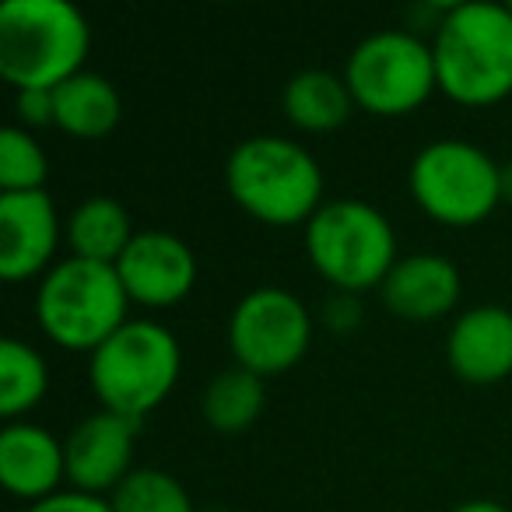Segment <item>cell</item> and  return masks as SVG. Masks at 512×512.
<instances>
[{
  "mask_svg": "<svg viewBox=\"0 0 512 512\" xmlns=\"http://www.w3.org/2000/svg\"><path fill=\"white\" fill-rule=\"evenodd\" d=\"M92 25L71 0L0 4V78L15 92H53L85 71Z\"/></svg>",
  "mask_w": 512,
  "mask_h": 512,
  "instance_id": "6da1fadb",
  "label": "cell"
},
{
  "mask_svg": "<svg viewBox=\"0 0 512 512\" xmlns=\"http://www.w3.org/2000/svg\"><path fill=\"white\" fill-rule=\"evenodd\" d=\"M439 92L460 106H495L512 95V11L495 0L449 4L432 39Z\"/></svg>",
  "mask_w": 512,
  "mask_h": 512,
  "instance_id": "7a4b0ae2",
  "label": "cell"
},
{
  "mask_svg": "<svg viewBox=\"0 0 512 512\" xmlns=\"http://www.w3.org/2000/svg\"><path fill=\"white\" fill-rule=\"evenodd\" d=\"M228 197L264 225H309L323 200V169L309 148L278 134L246 137L225 162Z\"/></svg>",
  "mask_w": 512,
  "mask_h": 512,
  "instance_id": "3957f363",
  "label": "cell"
},
{
  "mask_svg": "<svg viewBox=\"0 0 512 512\" xmlns=\"http://www.w3.org/2000/svg\"><path fill=\"white\" fill-rule=\"evenodd\" d=\"M183 351L169 327L127 320L102 348L88 355V383L102 411L144 421L179 383Z\"/></svg>",
  "mask_w": 512,
  "mask_h": 512,
  "instance_id": "277c9868",
  "label": "cell"
},
{
  "mask_svg": "<svg viewBox=\"0 0 512 512\" xmlns=\"http://www.w3.org/2000/svg\"><path fill=\"white\" fill-rule=\"evenodd\" d=\"M306 253L334 292L362 295L383 288L397 264V235L379 207L355 197L327 200L306 225Z\"/></svg>",
  "mask_w": 512,
  "mask_h": 512,
  "instance_id": "5b68a950",
  "label": "cell"
},
{
  "mask_svg": "<svg viewBox=\"0 0 512 512\" xmlns=\"http://www.w3.org/2000/svg\"><path fill=\"white\" fill-rule=\"evenodd\" d=\"M130 295L116 267L67 256L43 274L36 292L39 330L64 351H88L109 341L130 320Z\"/></svg>",
  "mask_w": 512,
  "mask_h": 512,
  "instance_id": "8992f818",
  "label": "cell"
},
{
  "mask_svg": "<svg viewBox=\"0 0 512 512\" xmlns=\"http://www.w3.org/2000/svg\"><path fill=\"white\" fill-rule=\"evenodd\" d=\"M407 190L428 218L449 228L481 225L505 200L502 165L463 137L425 144L407 169Z\"/></svg>",
  "mask_w": 512,
  "mask_h": 512,
  "instance_id": "52a82bcc",
  "label": "cell"
},
{
  "mask_svg": "<svg viewBox=\"0 0 512 512\" xmlns=\"http://www.w3.org/2000/svg\"><path fill=\"white\" fill-rule=\"evenodd\" d=\"M355 106L372 116H407L439 92L432 43L407 29H379L344 64Z\"/></svg>",
  "mask_w": 512,
  "mask_h": 512,
  "instance_id": "ba28073f",
  "label": "cell"
},
{
  "mask_svg": "<svg viewBox=\"0 0 512 512\" xmlns=\"http://www.w3.org/2000/svg\"><path fill=\"white\" fill-rule=\"evenodd\" d=\"M313 344V316L288 288H253L228 316V348L239 369L253 376H281L306 358Z\"/></svg>",
  "mask_w": 512,
  "mask_h": 512,
  "instance_id": "9c48e42d",
  "label": "cell"
},
{
  "mask_svg": "<svg viewBox=\"0 0 512 512\" xmlns=\"http://www.w3.org/2000/svg\"><path fill=\"white\" fill-rule=\"evenodd\" d=\"M137 432H141V421L102 411V407L81 418L64 439L71 488L99 498L113 495L134 470Z\"/></svg>",
  "mask_w": 512,
  "mask_h": 512,
  "instance_id": "30bf717a",
  "label": "cell"
},
{
  "mask_svg": "<svg viewBox=\"0 0 512 512\" xmlns=\"http://www.w3.org/2000/svg\"><path fill=\"white\" fill-rule=\"evenodd\" d=\"M130 302L148 309H169L197 285V256L179 235L165 228H141L116 264Z\"/></svg>",
  "mask_w": 512,
  "mask_h": 512,
  "instance_id": "8fae6325",
  "label": "cell"
},
{
  "mask_svg": "<svg viewBox=\"0 0 512 512\" xmlns=\"http://www.w3.org/2000/svg\"><path fill=\"white\" fill-rule=\"evenodd\" d=\"M64 221L46 190L0 193V278L18 285L53 271Z\"/></svg>",
  "mask_w": 512,
  "mask_h": 512,
  "instance_id": "7c38bea8",
  "label": "cell"
},
{
  "mask_svg": "<svg viewBox=\"0 0 512 512\" xmlns=\"http://www.w3.org/2000/svg\"><path fill=\"white\" fill-rule=\"evenodd\" d=\"M449 369L474 386H491L512 376V309L484 302L463 309L446 337Z\"/></svg>",
  "mask_w": 512,
  "mask_h": 512,
  "instance_id": "4fadbf2b",
  "label": "cell"
},
{
  "mask_svg": "<svg viewBox=\"0 0 512 512\" xmlns=\"http://www.w3.org/2000/svg\"><path fill=\"white\" fill-rule=\"evenodd\" d=\"M463 292L460 271L453 260L439 253H411L400 256L393 271L386 274L379 299L393 316L411 323L442 320L456 309Z\"/></svg>",
  "mask_w": 512,
  "mask_h": 512,
  "instance_id": "5bb4252c",
  "label": "cell"
},
{
  "mask_svg": "<svg viewBox=\"0 0 512 512\" xmlns=\"http://www.w3.org/2000/svg\"><path fill=\"white\" fill-rule=\"evenodd\" d=\"M0 481L29 505L64 491L60 488L67 481L64 439L32 421H8L0 432Z\"/></svg>",
  "mask_w": 512,
  "mask_h": 512,
  "instance_id": "9a60e30c",
  "label": "cell"
},
{
  "mask_svg": "<svg viewBox=\"0 0 512 512\" xmlns=\"http://www.w3.org/2000/svg\"><path fill=\"white\" fill-rule=\"evenodd\" d=\"M123 102L109 78L81 71L60 88H53V127L78 141H102L120 127Z\"/></svg>",
  "mask_w": 512,
  "mask_h": 512,
  "instance_id": "2e32d148",
  "label": "cell"
},
{
  "mask_svg": "<svg viewBox=\"0 0 512 512\" xmlns=\"http://www.w3.org/2000/svg\"><path fill=\"white\" fill-rule=\"evenodd\" d=\"M281 109L292 127L306 130V134H330V130L344 127L358 106L344 74L309 67V71L288 78L285 92H281Z\"/></svg>",
  "mask_w": 512,
  "mask_h": 512,
  "instance_id": "e0dca14e",
  "label": "cell"
},
{
  "mask_svg": "<svg viewBox=\"0 0 512 512\" xmlns=\"http://www.w3.org/2000/svg\"><path fill=\"white\" fill-rule=\"evenodd\" d=\"M134 221H130L127 207L116 197H95L81 200L64 221V239L71 246V256L78 260H92V264L116 267L127 246L134 242Z\"/></svg>",
  "mask_w": 512,
  "mask_h": 512,
  "instance_id": "ac0fdd59",
  "label": "cell"
},
{
  "mask_svg": "<svg viewBox=\"0 0 512 512\" xmlns=\"http://www.w3.org/2000/svg\"><path fill=\"white\" fill-rule=\"evenodd\" d=\"M264 404H267L264 379L239 369V365H232V369L218 372V376L204 386L200 414H204V421L214 428V432L239 435L260 421Z\"/></svg>",
  "mask_w": 512,
  "mask_h": 512,
  "instance_id": "d6986e66",
  "label": "cell"
},
{
  "mask_svg": "<svg viewBox=\"0 0 512 512\" xmlns=\"http://www.w3.org/2000/svg\"><path fill=\"white\" fill-rule=\"evenodd\" d=\"M46 390H50V369L43 355L18 337H4L0 344V414L18 421L32 407L43 404Z\"/></svg>",
  "mask_w": 512,
  "mask_h": 512,
  "instance_id": "ffe728a7",
  "label": "cell"
},
{
  "mask_svg": "<svg viewBox=\"0 0 512 512\" xmlns=\"http://www.w3.org/2000/svg\"><path fill=\"white\" fill-rule=\"evenodd\" d=\"M113 512H197L190 491L158 467H134L130 477L109 495Z\"/></svg>",
  "mask_w": 512,
  "mask_h": 512,
  "instance_id": "44dd1931",
  "label": "cell"
},
{
  "mask_svg": "<svg viewBox=\"0 0 512 512\" xmlns=\"http://www.w3.org/2000/svg\"><path fill=\"white\" fill-rule=\"evenodd\" d=\"M50 158L32 130L4 127L0 130V193H36L46 190Z\"/></svg>",
  "mask_w": 512,
  "mask_h": 512,
  "instance_id": "7402d4cb",
  "label": "cell"
},
{
  "mask_svg": "<svg viewBox=\"0 0 512 512\" xmlns=\"http://www.w3.org/2000/svg\"><path fill=\"white\" fill-rule=\"evenodd\" d=\"M25 512H113L109 498L85 495V491H57V495L43 498V502L25 505Z\"/></svg>",
  "mask_w": 512,
  "mask_h": 512,
  "instance_id": "603a6c76",
  "label": "cell"
},
{
  "mask_svg": "<svg viewBox=\"0 0 512 512\" xmlns=\"http://www.w3.org/2000/svg\"><path fill=\"white\" fill-rule=\"evenodd\" d=\"M15 113L22 130L53 127V92H15Z\"/></svg>",
  "mask_w": 512,
  "mask_h": 512,
  "instance_id": "cb8c5ba5",
  "label": "cell"
},
{
  "mask_svg": "<svg viewBox=\"0 0 512 512\" xmlns=\"http://www.w3.org/2000/svg\"><path fill=\"white\" fill-rule=\"evenodd\" d=\"M358 320H362V313H358V306H355V295L337 292L334 299L327 302V323L337 330V334H348V330H355Z\"/></svg>",
  "mask_w": 512,
  "mask_h": 512,
  "instance_id": "d4e9b609",
  "label": "cell"
},
{
  "mask_svg": "<svg viewBox=\"0 0 512 512\" xmlns=\"http://www.w3.org/2000/svg\"><path fill=\"white\" fill-rule=\"evenodd\" d=\"M453 512H509V509L502 502H495V498H467Z\"/></svg>",
  "mask_w": 512,
  "mask_h": 512,
  "instance_id": "484cf974",
  "label": "cell"
},
{
  "mask_svg": "<svg viewBox=\"0 0 512 512\" xmlns=\"http://www.w3.org/2000/svg\"><path fill=\"white\" fill-rule=\"evenodd\" d=\"M502 193H505V200H512V162L502 165Z\"/></svg>",
  "mask_w": 512,
  "mask_h": 512,
  "instance_id": "4316f807",
  "label": "cell"
},
{
  "mask_svg": "<svg viewBox=\"0 0 512 512\" xmlns=\"http://www.w3.org/2000/svg\"><path fill=\"white\" fill-rule=\"evenodd\" d=\"M197 512H228V509H221V505H204V509H197Z\"/></svg>",
  "mask_w": 512,
  "mask_h": 512,
  "instance_id": "83f0119b",
  "label": "cell"
},
{
  "mask_svg": "<svg viewBox=\"0 0 512 512\" xmlns=\"http://www.w3.org/2000/svg\"><path fill=\"white\" fill-rule=\"evenodd\" d=\"M509 11H512V4H509Z\"/></svg>",
  "mask_w": 512,
  "mask_h": 512,
  "instance_id": "f1b7e54d",
  "label": "cell"
}]
</instances>
